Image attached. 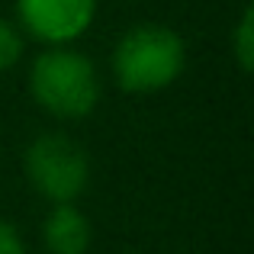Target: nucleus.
I'll return each mask as SVG.
<instances>
[{
    "label": "nucleus",
    "instance_id": "nucleus-6",
    "mask_svg": "<svg viewBox=\"0 0 254 254\" xmlns=\"http://www.w3.org/2000/svg\"><path fill=\"white\" fill-rule=\"evenodd\" d=\"M232 55H235V64L242 74H251L254 68V10L245 6L242 19H238L235 32H232Z\"/></svg>",
    "mask_w": 254,
    "mask_h": 254
},
{
    "label": "nucleus",
    "instance_id": "nucleus-3",
    "mask_svg": "<svg viewBox=\"0 0 254 254\" xmlns=\"http://www.w3.org/2000/svg\"><path fill=\"white\" fill-rule=\"evenodd\" d=\"M26 177L49 203H74L90 184L87 151L64 132H42L26 148Z\"/></svg>",
    "mask_w": 254,
    "mask_h": 254
},
{
    "label": "nucleus",
    "instance_id": "nucleus-8",
    "mask_svg": "<svg viewBox=\"0 0 254 254\" xmlns=\"http://www.w3.org/2000/svg\"><path fill=\"white\" fill-rule=\"evenodd\" d=\"M0 254H26L23 235L16 232V225L0 219Z\"/></svg>",
    "mask_w": 254,
    "mask_h": 254
},
{
    "label": "nucleus",
    "instance_id": "nucleus-9",
    "mask_svg": "<svg viewBox=\"0 0 254 254\" xmlns=\"http://www.w3.org/2000/svg\"><path fill=\"white\" fill-rule=\"evenodd\" d=\"M129 254H135V251H129Z\"/></svg>",
    "mask_w": 254,
    "mask_h": 254
},
{
    "label": "nucleus",
    "instance_id": "nucleus-7",
    "mask_svg": "<svg viewBox=\"0 0 254 254\" xmlns=\"http://www.w3.org/2000/svg\"><path fill=\"white\" fill-rule=\"evenodd\" d=\"M19 58H23V32H19L10 19L0 16V74L16 68Z\"/></svg>",
    "mask_w": 254,
    "mask_h": 254
},
{
    "label": "nucleus",
    "instance_id": "nucleus-2",
    "mask_svg": "<svg viewBox=\"0 0 254 254\" xmlns=\"http://www.w3.org/2000/svg\"><path fill=\"white\" fill-rule=\"evenodd\" d=\"M113 77L126 93L164 90L184 74L187 49L171 26L142 23L132 26L113 49Z\"/></svg>",
    "mask_w": 254,
    "mask_h": 254
},
{
    "label": "nucleus",
    "instance_id": "nucleus-4",
    "mask_svg": "<svg viewBox=\"0 0 254 254\" xmlns=\"http://www.w3.org/2000/svg\"><path fill=\"white\" fill-rule=\"evenodd\" d=\"M97 0H16V19L36 42L68 45L90 29Z\"/></svg>",
    "mask_w": 254,
    "mask_h": 254
},
{
    "label": "nucleus",
    "instance_id": "nucleus-5",
    "mask_svg": "<svg viewBox=\"0 0 254 254\" xmlns=\"http://www.w3.org/2000/svg\"><path fill=\"white\" fill-rule=\"evenodd\" d=\"M93 242L90 219L74 203H52L42 219V245L49 254H87Z\"/></svg>",
    "mask_w": 254,
    "mask_h": 254
},
{
    "label": "nucleus",
    "instance_id": "nucleus-1",
    "mask_svg": "<svg viewBox=\"0 0 254 254\" xmlns=\"http://www.w3.org/2000/svg\"><path fill=\"white\" fill-rule=\"evenodd\" d=\"M29 93L55 119H84L100 103L97 64L77 49L49 45L29 68Z\"/></svg>",
    "mask_w": 254,
    "mask_h": 254
}]
</instances>
